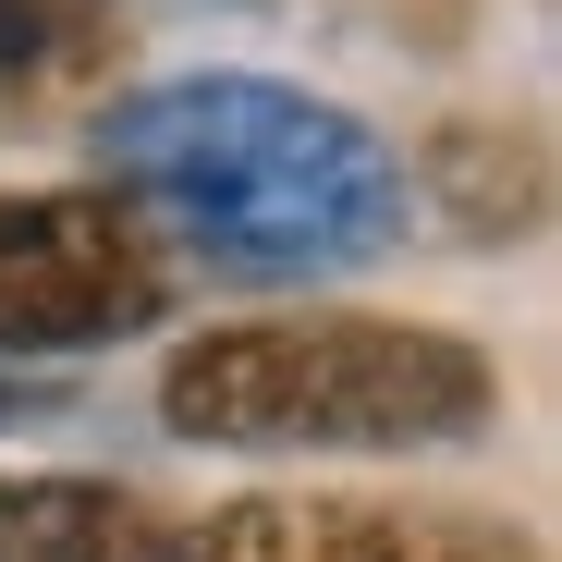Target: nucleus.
<instances>
[{
	"label": "nucleus",
	"mask_w": 562,
	"mask_h": 562,
	"mask_svg": "<svg viewBox=\"0 0 562 562\" xmlns=\"http://www.w3.org/2000/svg\"><path fill=\"white\" fill-rule=\"evenodd\" d=\"M171 306V257L135 196H0V367L135 342Z\"/></svg>",
	"instance_id": "3"
},
{
	"label": "nucleus",
	"mask_w": 562,
	"mask_h": 562,
	"mask_svg": "<svg viewBox=\"0 0 562 562\" xmlns=\"http://www.w3.org/2000/svg\"><path fill=\"white\" fill-rule=\"evenodd\" d=\"M502 416V367L440 318L281 306L171 342L159 428L196 452H452Z\"/></svg>",
	"instance_id": "2"
},
{
	"label": "nucleus",
	"mask_w": 562,
	"mask_h": 562,
	"mask_svg": "<svg viewBox=\"0 0 562 562\" xmlns=\"http://www.w3.org/2000/svg\"><path fill=\"white\" fill-rule=\"evenodd\" d=\"M111 183L245 281H330L392 257L416 221L404 159L342 99L281 74H171L99 123Z\"/></svg>",
	"instance_id": "1"
},
{
	"label": "nucleus",
	"mask_w": 562,
	"mask_h": 562,
	"mask_svg": "<svg viewBox=\"0 0 562 562\" xmlns=\"http://www.w3.org/2000/svg\"><path fill=\"white\" fill-rule=\"evenodd\" d=\"M0 562H159V514L123 477H0Z\"/></svg>",
	"instance_id": "5"
},
{
	"label": "nucleus",
	"mask_w": 562,
	"mask_h": 562,
	"mask_svg": "<svg viewBox=\"0 0 562 562\" xmlns=\"http://www.w3.org/2000/svg\"><path fill=\"white\" fill-rule=\"evenodd\" d=\"M25 416H49V392L25 380V367H0V428H25Z\"/></svg>",
	"instance_id": "7"
},
{
	"label": "nucleus",
	"mask_w": 562,
	"mask_h": 562,
	"mask_svg": "<svg viewBox=\"0 0 562 562\" xmlns=\"http://www.w3.org/2000/svg\"><path fill=\"white\" fill-rule=\"evenodd\" d=\"M123 0H0V111H37L99 74Z\"/></svg>",
	"instance_id": "6"
},
{
	"label": "nucleus",
	"mask_w": 562,
	"mask_h": 562,
	"mask_svg": "<svg viewBox=\"0 0 562 562\" xmlns=\"http://www.w3.org/2000/svg\"><path fill=\"white\" fill-rule=\"evenodd\" d=\"M159 562H526V550L464 514L257 490V502H209L196 526H159Z\"/></svg>",
	"instance_id": "4"
}]
</instances>
